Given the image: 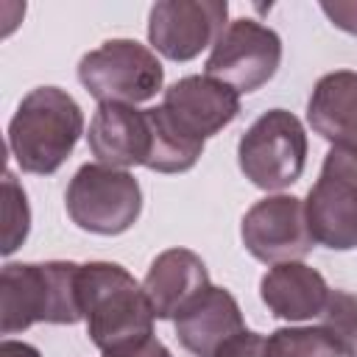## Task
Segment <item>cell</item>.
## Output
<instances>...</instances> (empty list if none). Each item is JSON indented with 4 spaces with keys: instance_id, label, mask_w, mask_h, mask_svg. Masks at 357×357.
Masks as SVG:
<instances>
[{
    "instance_id": "cell-12",
    "label": "cell",
    "mask_w": 357,
    "mask_h": 357,
    "mask_svg": "<svg viewBox=\"0 0 357 357\" xmlns=\"http://www.w3.org/2000/svg\"><path fill=\"white\" fill-rule=\"evenodd\" d=\"M86 142L100 165L120 170L139 165L145 167L153 145L148 109H137L126 103H100L89 120Z\"/></svg>"
},
{
    "instance_id": "cell-13",
    "label": "cell",
    "mask_w": 357,
    "mask_h": 357,
    "mask_svg": "<svg viewBox=\"0 0 357 357\" xmlns=\"http://www.w3.org/2000/svg\"><path fill=\"white\" fill-rule=\"evenodd\" d=\"M176 337L192 357H212L229 337L245 329L237 298L218 284H209L176 318Z\"/></svg>"
},
{
    "instance_id": "cell-7",
    "label": "cell",
    "mask_w": 357,
    "mask_h": 357,
    "mask_svg": "<svg viewBox=\"0 0 357 357\" xmlns=\"http://www.w3.org/2000/svg\"><path fill=\"white\" fill-rule=\"evenodd\" d=\"M304 212L318 245L332 251L357 248V156L329 148L304 198Z\"/></svg>"
},
{
    "instance_id": "cell-1",
    "label": "cell",
    "mask_w": 357,
    "mask_h": 357,
    "mask_svg": "<svg viewBox=\"0 0 357 357\" xmlns=\"http://www.w3.org/2000/svg\"><path fill=\"white\" fill-rule=\"evenodd\" d=\"M78 293L86 335L100 354L153 335V307L142 284L117 262H84Z\"/></svg>"
},
{
    "instance_id": "cell-22",
    "label": "cell",
    "mask_w": 357,
    "mask_h": 357,
    "mask_svg": "<svg viewBox=\"0 0 357 357\" xmlns=\"http://www.w3.org/2000/svg\"><path fill=\"white\" fill-rule=\"evenodd\" d=\"M321 11L329 17V22L351 36H357V0H324L321 3Z\"/></svg>"
},
{
    "instance_id": "cell-10",
    "label": "cell",
    "mask_w": 357,
    "mask_h": 357,
    "mask_svg": "<svg viewBox=\"0 0 357 357\" xmlns=\"http://www.w3.org/2000/svg\"><path fill=\"white\" fill-rule=\"evenodd\" d=\"M226 0H159L148 14V42L170 61H190L226 31Z\"/></svg>"
},
{
    "instance_id": "cell-9",
    "label": "cell",
    "mask_w": 357,
    "mask_h": 357,
    "mask_svg": "<svg viewBox=\"0 0 357 357\" xmlns=\"http://www.w3.org/2000/svg\"><path fill=\"white\" fill-rule=\"evenodd\" d=\"M240 240L245 251L265 265L301 262L315 248L304 201L284 192L265 195L243 215Z\"/></svg>"
},
{
    "instance_id": "cell-20",
    "label": "cell",
    "mask_w": 357,
    "mask_h": 357,
    "mask_svg": "<svg viewBox=\"0 0 357 357\" xmlns=\"http://www.w3.org/2000/svg\"><path fill=\"white\" fill-rule=\"evenodd\" d=\"M3 257L14 254L28 231H31V209H28V198H25V190L17 184L14 173L6 170L3 173Z\"/></svg>"
},
{
    "instance_id": "cell-21",
    "label": "cell",
    "mask_w": 357,
    "mask_h": 357,
    "mask_svg": "<svg viewBox=\"0 0 357 357\" xmlns=\"http://www.w3.org/2000/svg\"><path fill=\"white\" fill-rule=\"evenodd\" d=\"M265 346H268L265 335L254 329H243L234 337H229L212 357H265Z\"/></svg>"
},
{
    "instance_id": "cell-4",
    "label": "cell",
    "mask_w": 357,
    "mask_h": 357,
    "mask_svg": "<svg viewBox=\"0 0 357 357\" xmlns=\"http://www.w3.org/2000/svg\"><path fill=\"white\" fill-rule=\"evenodd\" d=\"M64 206L81 231L114 237L139 220L142 187L128 170L89 162L70 178Z\"/></svg>"
},
{
    "instance_id": "cell-14",
    "label": "cell",
    "mask_w": 357,
    "mask_h": 357,
    "mask_svg": "<svg viewBox=\"0 0 357 357\" xmlns=\"http://www.w3.org/2000/svg\"><path fill=\"white\" fill-rule=\"evenodd\" d=\"M209 284L212 282L204 259L190 248L162 251L142 279V290L159 321H173Z\"/></svg>"
},
{
    "instance_id": "cell-8",
    "label": "cell",
    "mask_w": 357,
    "mask_h": 357,
    "mask_svg": "<svg viewBox=\"0 0 357 357\" xmlns=\"http://www.w3.org/2000/svg\"><path fill=\"white\" fill-rule=\"evenodd\" d=\"M282 64V39L273 28L240 17L226 25L206 56V75L229 84L237 95L265 86Z\"/></svg>"
},
{
    "instance_id": "cell-24",
    "label": "cell",
    "mask_w": 357,
    "mask_h": 357,
    "mask_svg": "<svg viewBox=\"0 0 357 357\" xmlns=\"http://www.w3.org/2000/svg\"><path fill=\"white\" fill-rule=\"evenodd\" d=\"M0 357H42L36 346L25 343V340H14V337H3L0 343Z\"/></svg>"
},
{
    "instance_id": "cell-16",
    "label": "cell",
    "mask_w": 357,
    "mask_h": 357,
    "mask_svg": "<svg viewBox=\"0 0 357 357\" xmlns=\"http://www.w3.org/2000/svg\"><path fill=\"white\" fill-rule=\"evenodd\" d=\"M259 298L273 318L282 321H310L324 312L329 298L326 279L304 262H279L259 279Z\"/></svg>"
},
{
    "instance_id": "cell-15",
    "label": "cell",
    "mask_w": 357,
    "mask_h": 357,
    "mask_svg": "<svg viewBox=\"0 0 357 357\" xmlns=\"http://www.w3.org/2000/svg\"><path fill=\"white\" fill-rule=\"evenodd\" d=\"M307 120L332 148L357 156V73L335 70L321 75L307 100Z\"/></svg>"
},
{
    "instance_id": "cell-23",
    "label": "cell",
    "mask_w": 357,
    "mask_h": 357,
    "mask_svg": "<svg viewBox=\"0 0 357 357\" xmlns=\"http://www.w3.org/2000/svg\"><path fill=\"white\" fill-rule=\"evenodd\" d=\"M100 357H173V354H170V349H167L156 335H151V337H145V340H137V343H131V346L106 351V354H100Z\"/></svg>"
},
{
    "instance_id": "cell-5",
    "label": "cell",
    "mask_w": 357,
    "mask_h": 357,
    "mask_svg": "<svg viewBox=\"0 0 357 357\" xmlns=\"http://www.w3.org/2000/svg\"><path fill=\"white\" fill-rule=\"evenodd\" d=\"M240 173L265 192H279L298 181L307 165V131L287 109L259 114L237 142Z\"/></svg>"
},
{
    "instance_id": "cell-19",
    "label": "cell",
    "mask_w": 357,
    "mask_h": 357,
    "mask_svg": "<svg viewBox=\"0 0 357 357\" xmlns=\"http://www.w3.org/2000/svg\"><path fill=\"white\" fill-rule=\"evenodd\" d=\"M318 318V326L335 340L340 357H357V296L349 290H329Z\"/></svg>"
},
{
    "instance_id": "cell-17",
    "label": "cell",
    "mask_w": 357,
    "mask_h": 357,
    "mask_svg": "<svg viewBox=\"0 0 357 357\" xmlns=\"http://www.w3.org/2000/svg\"><path fill=\"white\" fill-rule=\"evenodd\" d=\"M148 117H151L153 145L145 167L153 173H187L190 167H195V162L204 153V142L184 134L162 106L148 109Z\"/></svg>"
},
{
    "instance_id": "cell-3",
    "label": "cell",
    "mask_w": 357,
    "mask_h": 357,
    "mask_svg": "<svg viewBox=\"0 0 357 357\" xmlns=\"http://www.w3.org/2000/svg\"><path fill=\"white\" fill-rule=\"evenodd\" d=\"M81 134L84 112L75 98L61 86H36L8 123V151L22 173L50 176L70 159Z\"/></svg>"
},
{
    "instance_id": "cell-11",
    "label": "cell",
    "mask_w": 357,
    "mask_h": 357,
    "mask_svg": "<svg viewBox=\"0 0 357 357\" xmlns=\"http://www.w3.org/2000/svg\"><path fill=\"white\" fill-rule=\"evenodd\" d=\"M162 109L184 134L206 142L240 114V95L206 73L184 75L165 89Z\"/></svg>"
},
{
    "instance_id": "cell-6",
    "label": "cell",
    "mask_w": 357,
    "mask_h": 357,
    "mask_svg": "<svg viewBox=\"0 0 357 357\" xmlns=\"http://www.w3.org/2000/svg\"><path fill=\"white\" fill-rule=\"evenodd\" d=\"M78 81L98 103L137 106L162 89L165 67L156 53L137 39H106L81 56Z\"/></svg>"
},
{
    "instance_id": "cell-2",
    "label": "cell",
    "mask_w": 357,
    "mask_h": 357,
    "mask_svg": "<svg viewBox=\"0 0 357 357\" xmlns=\"http://www.w3.org/2000/svg\"><path fill=\"white\" fill-rule=\"evenodd\" d=\"M78 262H8L0 273V332L17 335L33 324L84 321Z\"/></svg>"
},
{
    "instance_id": "cell-18",
    "label": "cell",
    "mask_w": 357,
    "mask_h": 357,
    "mask_svg": "<svg viewBox=\"0 0 357 357\" xmlns=\"http://www.w3.org/2000/svg\"><path fill=\"white\" fill-rule=\"evenodd\" d=\"M265 357H340V349L321 326H282L268 335Z\"/></svg>"
}]
</instances>
